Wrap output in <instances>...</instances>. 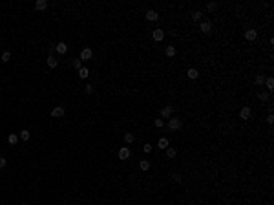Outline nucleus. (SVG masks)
<instances>
[{
	"label": "nucleus",
	"mask_w": 274,
	"mask_h": 205,
	"mask_svg": "<svg viewBox=\"0 0 274 205\" xmlns=\"http://www.w3.org/2000/svg\"><path fill=\"white\" fill-rule=\"evenodd\" d=\"M91 55H93V51L90 48H84L80 51V61H88V59H91Z\"/></svg>",
	"instance_id": "20e7f679"
},
{
	"label": "nucleus",
	"mask_w": 274,
	"mask_h": 205,
	"mask_svg": "<svg viewBox=\"0 0 274 205\" xmlns=\"http://www.w3.org/2000/svg\"><path fill=\"white\" fill-rule=\"evenodd\" d=\"M216 7H217V4H208V6H207V9H208V11H214Z\"/></svg>",
	"instance_id": "2f4dec72"
},
{
	"label": "nucleus",
	"mask_w": 274,
	"mask_h": 205,
	"mask_svg": "<svg viewBox=\"0 0 274 205\" xmlns=\"http://www.w3.org/2000/svg\"><path fill=\"white\" fill-rule=\"evenodd\" d=\"M175 154H177V150H175V148H172V147H168V148H166V156H168V158H175Z\"/></svg>",
	"instance_id": "a211bd4d"
},
{
	"label": "nucleus",
	"mask_w": 274,
	"mask_h": 205,
	"mask_svg": "<svg viewBox=\"0 0 274 205\" xmlns=\"http://www.w3.org/2000/svg\"><path fill=\"white\" fill-rule=\"evenodd\" d=\"M73 68H75V70H80V68H82V61H80V59H75V61H73Z\"/></svg>",
	"instance_id": "b1692460"
},
{
	"label": "nucleus",
	"mask_w": 274,
	"mask_h": 205,
	"mask_svg": "<svg viewBox=\"0 0 274 205\" xmlns=\"http://www.w3.org/2000/svg\"><path fill=\"white\" fill-rule=\"evenodd\" d=\"M186 75H188V77H190V79H197V75H199V71H197L196 68H190V70L186 71Z\"/></svg>",
	"instance_id": "ddd939ff"
},
{
	"label": "nucleus",
	"mask_w": 274,
	"mask_h": 205,
	"mask_svg": "<svg viewBox=\"0 0 274 205\" xmlns=\"http://www.w3.org/2000/svg\"><path fill=\"white\" fill-rule=\"evenodd\" d=\"M84 92H86V93H91V92H93V86H91V84L84 86Z\"/></svg>",
	"instance_id": "c756f323"
},
{
	"label": "nucleus",
	"mask_w": 274,
	"mask_h": 205,
	"mask_svg": "<svg viewBox=\"0 0 274 205\" xmlns=\"http://www.w3.org/2000/svg\"><path fill=\"white\" fill-rule=\"evenodd\" d=\"M157 145H159V148H168V139H166V137H161Z\"/></svg>",
	"instance_id": "6ab92c4d"
},
{
	"label": "nucleus",
	"mask_w": 274,
	"mask_h": 205,
	"mask_svg": "<svg viewBox=\"0 0 274 205\" xmlns=\"http://www.w3.org/2000/svg\"><path fill=\"white\" fill-rule=\"evenodd\" d=\"M254 82H256V84H263V77H261V75H256Z\"/></svg>",
	"instance_id": "c85d7f7f"
},
{
	"label": "nucleus",
	"mask_w": 274,
	"mask_h": 205,
	"mask_svg": "<svg viewBox=\"0 0 274 205\" xmlns=\"http://www.w3.org/2000/svg\"><path fill=\"white\" fill-rule=\"evenodd\" d=\"M163 39H165V31H163V29H155V31H154V40L159 42V40H163Z\"/></svg>",
	"instance_id": "1a4fd4ad"
},
{
	"label": "nucleus",
	"mask_w": 274,
	"mask_h": 205,
	"mask_svg": "<svg viewBox=\"0 0 274 205\" xmlns=\"http://www.w3.org/2000/svg\"><path fill=\"white\" fill-rule=\"evenodd\" d=\"M256 37H258L256 29H250V28H249V29L245 31V39H247V40H256Z\"/></svg>",
	"instance_id": "39448f33"
},
{
	"label": "nucleus",
	"mask_w": 274,
	"mask_h": 205,
	"mask_svg": "<svg viewBox=\"0 0 274 205\" xmlns=\"http://www.w3.org/2000/svg\"><path fill=\"white\" fill-rule=\"evenodd\" d=\"M117 156H119V159H128L130 158V148H126V147H123V148H119V152H117Z\"/></svg>",
	"instance_id": "f03ea898"
},
{
	"label": "nucleus",
	"mask_w": 274,
	"mask_h": 205,
	"mask_svg": "<svg viewBox=\"0 0 274 205\" xmlns=\"http://www.w3.org/2000/svg\"><path fill=\"white\" fill-rule=\"evenodd\" d=\"M133 139H135L133 134H130V132H126V134H124V141H126V143H133Z\"/></svg>",
	"instance_id": "412c9836"
},
{
	"label": "nucleus",
	"mask_w": 274,
	"mask_h": 205,
	"mask_svg": "<svg viewBox=\"0 0 274 205\" xmlns=\"http://www.w3.org/2000/svg\"><path fill=\"white\" fill-rule=\"evenodd\" d=\"M143 150H144L146 154H148V152H152V145H150V143H146V145H143Z\"/></svg>",
	"instance_id": "bb28decb"
},
{
	"label": "nucleus",
	"mask_w": 274,
	"mask_h": 205,
	"mask_svg": "<svg viewBox=\"0 0 274 205\" xmlns=\"http://www.w3.org/2000/svg\"><path fill=\"white\" fill-rule=\"evenodd\" d=\"M55 50H57V51H59V53H60V55H64V53H66V51H68V46H66V44H64V42H59V44H57V46H55Z\"/></svg>",
	"instance_id": "9d476101"
},
{
	"label": "nucleus",
	"mask_w": 274,
	"mask_h": 205,
	"mask_svg": "<svg viewBox=\"0 0 274 205\" xmlns=\"http://www.w3.org/2000/svg\"><path fill=\"white\" fill-rule=\"evenodd\" d=\"M172 179L174 181H181V176H179V174H172Z\"/></svg>",
	"instance_id": "f704fd0d"
},
{
	"label": "nucleus",
	"mask_w": 274,
	"mask_h": 205,
	"mask_svg": "<svg viewBox=\"0 0 274 205\" xmlns=\"http://www.w3.org/2000/svg\"><path fill=\"white\" fill-rule=\"evenodd\" d=\"M201 31L203 33H210V31H212V24H210L208 20H203L201 22Z\"/></svg>",
	"instance_id": "0eeeda50"
},
{
	"label": "nucleus",
	"mask_w": 274,
	"mask_h": 205,
	"mask_svg": "<svg viewBox=\"0 0 274 205\" xmlns=\"http://www.w3.org/2000/svg\"><path fill=\"white\" fill-rule=\"evenodd\" d=\"M241 119H250V115H252V112H250V108H249V106H245V108L243 110H241Z\"/></svg>",
	"instance_id": "9b49d317"
},
{
	"label": "nucleus",
	"mask_w": 274,
	"mask_h": 205,
	"mask_svg": "<svg viewBox=\"0 0 274 205\" xmlns=\"http://www.w3.org/2000/svg\"><path fill=\"white\" fill-rule=\"evenodd\" d=\"M201 15H203L201 11H194V13H192V18H194V20H199V18H201Z\"/></svg>",
	"instance_id": "cd10ccee"
},
{
	"label": "nucleus",
	"mask_w": 274,
	"mask_h": 205,
	"mask_svg": "<svg viewBox=\"0 0 274 205\" xmlns=\"http://www.w3.org/2000/svg\"><path fill=\"white\" fill-rule=\"evenodd\" d=\"M88 75H90L88 68H80V70H79V77H80V79H88Z\"/></svg>",
	"instance_id": "dca6fc26"
},
{
	"label": "nucleus",
	"mask_w": 274,
	"mask_h": 205,
	"mask_svg": "<svg viewBox=\"0 0 274 205\" xmlns=\"http://www.w3.org/2000/svg\"><path fill=\"white\" fill-rule=\"evenodd\" d=\"M64 114H66V110L62 106H57V108L51 110V117H64Z\"/></svg>",
	"instance_id": "7ed1b4c3"
},
{
	"label": "nucleus",
	"mask_w": 274,
	"mask_h": 205,
	"mask_svg": "<svg viewBox=\"0 0 274 205\" xmlns=\"http://www.w3.org/2000/svg\"><path fill=\"white\" fill-rule=\"evenodd\" d=\"M172 114H174L172 106H165V108L161 110V117H172Z\"/></svg>",
	"instance_id": "6e6552de"
},
{
	"label": "nucleus",
	"mask_w": 274,
	"mask_h": 205,
	"mask_svg": "<svg viewBox=\"0 0 274 205\" xmlns=\"http://www.w3.org/2000/svg\"><path fill=\"white\" fill-rule=\"evenodd\" d=\"M260 99L261 101H269V93L267 92H260Z\"/></svg>",
	"instance_id": "a878e982"
},
{
	"label": "nucleus",
	"mask_w": 274,
	"mask_h": 205,
	"mask_svg": "<svg viewBox=\"0 0 274 205\" xmlns=\"http://www.w3.org/2000/svg\"><path fill=\"white\" fill-rule=\"evenodd\" d=\"M163 125H165L163 119H155V126H157V128H163Z\"/></svg>",
	"instance_id": "7c9ffc66"
},
{
	"label": "nucleus",
	"mask_w": 274,
	"mask_h": 205,
	"mask_svg": "<svg viewBox=\"0 0 274 205\" xmlns=\"http://www.w3.org/2000/svg\"><path fill=\"white\" fill-rule=\"evenodd\" d=\"M48 66H49V68H57V59H55L53 55L48 57Z\"/></svg>",
	"instance_id": "4468645a"
},
{
	"label": "nucleus",
	"mask_w": 274,
	"mask_h": 205,
	"mask_svg": "<svg viewBox=\"0 0 274 205\" xmlns=\"http://www.w3.org/2000/svg\"><path fill=\"white\" fill-rule=\"evenodd\" d=\"M7 141H9V145H17V141H18V136H17V134H9Z\"/></svg>",
	"instance_id": "f3484780"
},
{
	"label": "nucleus",
	"mask_w": 274,
	"mask_h": 205,
	"mask_svg": "<svg viewBox=\"0 0 274 205\" xmlns=\"http://www.w3.org/2000/svg\"><path fill=\"white\" fill-rule=\"evenodd\" d=\"M20 139H22V141H29V132L28 130H20Z\"/></svg>",
	"instance_id": "aec40b11"
},
{
	"label": "nucleus",
	"mask_w": 274,
	"mask_h": 205,
	"mask_svg": "<svg viewBox=\"0 0 274 205\" xmlns=\"http://www.w3.org/2000/svg\"><path fill=\"white\" fill-rule=\"evenodd\" d=\"M265 84H267V88H269V90H272V88H274V79H272V77H269V79L265 81Z\"/></svg>",
	"instance_id": "393cba45"
},
{
	"label": "nucleus",
	"mask_w": 274,
	"mask_h": 205,
	"mask_svg": "<svg viewBox=\"0 0 274 205\" xmlns=\"http://www.w3.org/2000/svg\"><path fill=\"white\" fill-rule=\"evenodd\" d=\"M267 123H269V125H272V123H274V115H272V114L267 117Z\"/></svg>",
	"instance_id": "72a5a7b5"
},
{
	"label": "nucleus",
	"mask_w": 274,
	"mask_h": 205,
	"mask_svg": "<svg viewBox=\"0 0 274 205\" xmlns=\"http://www.w3.org/2000/svg\"><path fill=\"white\" fill-rule=\"evenodd\" d=\"M35 7L38 9V11H44V9L48 7V2H46V0H37V4H35Z\"/></svg>",
	"instance_id": "f8f14e48"
},
{
	"label": "nucleus",
	"mask_w": 274,
	"mask_h": 205,
	"mask_svg": "<svg viewBox=\"0 0 274 205\" xmlns=\"http://www.w3.org/2000/svg\"><path fill=\"white\" fill-rule=\"evenodd\" d=\"M6 163H7V161H6L4 158H0V169H4V167H6Z\"/></svg>",
	"instance_id": "473e14b6"
},
{
	"label": "nucleus",
	"mask_w": 274,
	"mask_h": 205,
	"mask_svg": "<svg viewBox=\"0 0 274 205\" xmlns=\"http://www.w3.org/2000/svg\"><path fill=\"white\" fill-rule=\"evenodd\" d=\"M165 53H166V57H174V55H175V48H174V46H166Z\"/></svg>",
	"instance_id": "2eb2a0df"
},
{
	"label": "nucleus",
	"mask_w": 274,
	"mask_h": 205,
	"mask_svg": "<svg viewBox=\"0 0 274 205\" xmlns=\"http://www.w3.org/2000/svg\"><path fill=\"white\" fill-rule=\"evenodd\" d=\"M9 61H11V53H9V51H4V53H2V62H9Z\"/></svg>",
	"instance_id": "5701e85b"
},
{
	"label": "nucleus",
	"mask_w": 274,
	"mask_h": 205,
	"mask_svg": "<svg viewBox=\"0 0 274 205\" xmlns=\"http://www.w3.org/2000/svg\"><path fill=\"white\" fill-rule=\"evenodd\" d=\"M22 205H28V203H22Z\"/></svg>",
	"instance_id": "c9c22d12"
},
{
	"label": "nucleus",
	"mask_w": 274,
	"mask_h": 205,
	"mask_svg": "<svg viewBox=\"0 0 274 205\" xmlns=\"http://www.w3.org/2000/svg\"><path fill=\"white\" fill-rule=\"evenodd\" d=\"M139 167H141V170H148L150 169V161H141V163H139Z\"/></svg>",
	"instance_id": "4be33fe9"
},
{
	"label": "nucleus",
	"mask_w": 274,
	"mask_h": 205,
	"mask_svg": "<svg viewBox=\"0 0 274 205\" xmlns=\"http://www.w3.org/2000/svg\"><path fill=\"white\" fill-rule=\"evenodd\" d=\"M146 18L152 20V22H155V20L159 18V15H157V11H154V9H148V11H146Z\"/></svg>",
	"instance_id": "423d86ee"
},
{
	"label": "nucleus",
	"mask_w": 274,
	"mask_h": 205,
	"mask_svg": "<svg viewBox=\"0 0 274 205\" xmlns=\"http://www.w3.org/2000/svg\"><path fill=\"white\" fill-rule=\"evenodd\" d=\"M168 128H170V130H179V128H181V119H179V117H170Z\"/></svg>",
	"instance_id": "f257e3e1"
}]
</instances>
